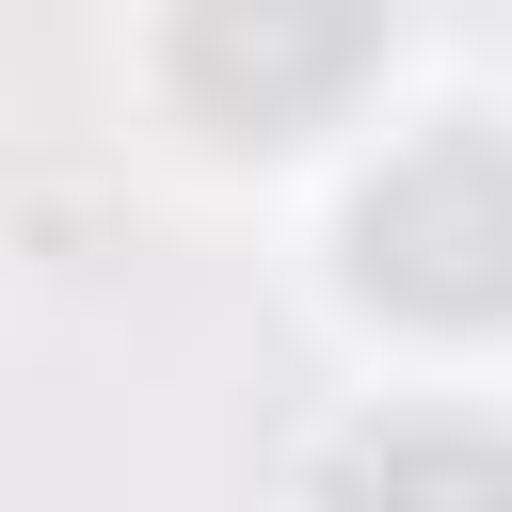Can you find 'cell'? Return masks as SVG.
<instances>
[{
    "instance_id": "1",
    "label": "cell",
    "mask_w": 512,
    "mask_h": 512,
    "mask_svg": "<svg viewBox=\"0 0 512 512\" xmlns=\"http://www.w3.org/2000/svg\"><path fill=\"white\" fill-rule=\"evenodd\" d=\"M336 256H352V288H368L384 320H432V336L512 320V128H432V144H400V160L352 192Z\"/></svg>"
},
{
    "instance_id": "2",
    "label": "cell",
    "mask_w": 512,
    "mask_h": 512,
    "mask_svg": "<svg viewBox=\"0 0 512 512\" xmlns=\"http://www.w3.org/2000/svg\"><path fill=\"white\" fill-rule=\"evenodd\" d=\"M384 64V0H160V80L224 144H304Z\"/></svg>"
},
{
    "instance_id": "3",
    "label": "cell",
    "mask_w": 512,
    "mask_h": 512,
    "mask_svg": "<svg viewBox=\"0 0 512 512\" xmlns=\"http://www.w3.org/2000/svg\"><path fill=\"white\" fill-rule=\"evenodd\" d=\"M336 512H512V432L480 416H384L336 448Z\"/></svg>"
}]
</instances>
